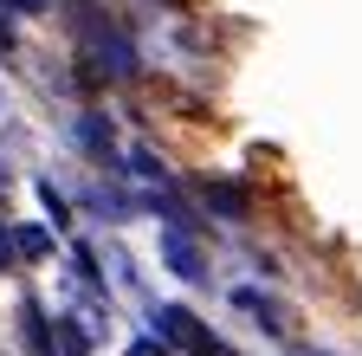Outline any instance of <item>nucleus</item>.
Wrapping results in <instances>:
<instances>
[{
	"label": "nucleus",
	"instance_id": "5",
	"mask_svg": "<svg viewBox=\"0 0 362 356\" xmlns=\"http://www.w3.org/2000/svg\"><path fill=\"white\" fill-rule=\"evenodd\" d=\"M201 201H207L220 220H246V214H252V201H246V188H240V182H207V188H201Z\"/></svg>",
	"mask_w": 362,
	"mask_h": 356
},
{
	"label": "nucleus",
	"instance_id": "11",
	"mask_svg": "<svg viewBox=\"0 0 362 356\" xmlns=\"http://www.w3.org/2000/svg\"><path fill=\"white\" fill-rule=\"evenodd\" d=\"M129 356H168V343H162V337H136Z\"/></svg>",
	"mask_w": 362,
	"mask_h": 356
},
{
	"label": "nucleus",
	"instance_id": "2",
	"mask_svg": "<svg viewBox=\"0 0 362 356\" xmlns=\"http://www.w3.org/2000/svg\"><path fill=\"white\" fill-rule=\"evenodd\" d=\"M149 318H156V337H162L168 350L181 343V350H194V356H233V350H226V343L194 318V311H181V304H156Z\"/></svg>",
	"mask_w": 362,
	"mask_h": 356
},
{
	"label": "nucleus",
	"instance_id": "4",
	"mask_svg": "<svg viewBox=\"0 0 362 356\" xmlns=\"http://www.w3.org/2000/svg\"><path fill=\"white\" fill-rule=\"evenodd\" d=\"M226 298H233L240 311H246V318H259V331H285V311L279 304H272L259 285H233V292H226Z\"/></svg>",
	"mask_w": 362,
	"mask_h": 356
},
{
	"label": "nucleus",
	"instance_id": "9",
	"mask_svg": "<svg viewBox=\"0 0 362 356\" xmlns=\"http://www.w3.org/2000/svg\"><path fill=\"white\" fill-rule=\"evenodd\" d=\"M13 46H20V33H13V7L0 0V59H13Z\"/></svg>",
	"mask_w": 362,
	"mask_h": 356
},
{
	"label": "nucleus",
	"instance_id": "8",
	"mask_svg": "<svg viewBox=\"0 0 362 356\" xmlns=\"http://www.w3.org/2000/svg\"><path fill=\"white\" fill-rule=\"evenodd\" d=\"M26 137V123H20V110H13V98L0 91V143H20Z\"/></svg>",
	"mask_w": 362,
	"mask_h": 356
},
{
	"label": "nucleus",
	"instance_id": "1",
	"mask_svg": "<svg viewBox=\"0 0 362 356\" xmlns=\"http://www.w3.org/2000/svg\"><path fill=\"white\" fill-rule=\"evenodd\" d=\"M84 46H90V59H98L104 78H136V71H143L136 39H129L117 20H104V13H90V20H84Z\"/></svg>",
	"mask_w": 362,
	"mask_h": 356
},
{
	"label": "nucleus",
	"instance_id": "6",
	"mask_svg": "<svg viewBox=\"0 0 362 356\" xmlns=\"http://www.w3.org/2000/svg\"><path fill=\"white\" fill-rule=\"evenodd\" d=\"M33 195H39V207H45V220H52V227L65 234V227H71V201H65V195L52 188V175H39V182H33Z\"/></svg>",
	"mask_w": 362,
	"mask_h": 356
},
{
	"label": "nucleus",
	"instance_id": "7",
	"mask_svg": "<svg viewBox=\"0 0 362 356\" xmlns=\"http://www.w3.org/2000/svg\"><path fill=\"white\" fill-rule=\"evenodd\" d=\"M52 337H59V356H90V343L78 337V324H71V318H59V324H52Z\"/></svg>",
	"mask_w": 362,
	"mask_h": 356
},
{
	"label": "nucleus",
	"instance_id": "10",
	"mask_svg": "<svg viewBox=\"0 0 362 356\" xmlns=\"http://www.w3.org/2000/svg\"><path fill=\"white\" fill-rule=\"evenodd\" d=\"M20 253H26V259H39V253H52V240H45L39 227H20Z\"/></svg>",
	"mask_w": 362,
	"mask_h": 356
},
{
	"label": "nucleus",
	"instance_id": "12",
	"mask_svg": "<svg viewBox=\"0 0 362 356\" xmlns=\"http://www.w3.org/2000/svg\"><path fill=\"white\" fill-rule=\"evenodd\" d=\"M7 182H13V175H7V162H0V195H7Z\"/></svg>",
	"mask_w": 362,
	"mask_h": 356
},
{
	"label": "nucleus",
	"instance_id": "3",
	"mask_svg": "<svg viewBox=\"0 0 362 356\" xmlns=\"http://www.w3.org/2000/svg\"><path fill=\"white\" fill-rule=\"evenodd\" d=\"M156 246H162V259L175 265V279H181V285H207V279H214V272H207V253L188 240V227H175V220H168V227L156 234Z\"/></svg>",
	"mask_w": 362,
	"mask_h": 356
},
{
	"label": "nucleus",
	"instance_id": "13",
	"mask_svg": "<svg viewBox=\"0 0 362 356\" xmlns=\"http://www.w3.org/2000/svg\"><path fill=\"white\" fill-rule=\"evenodd\" d=\"M298 356H337V350H298Z\"/></svg>",
	"mask_w": 362,
	"mask_h": 356
}]
</instances>
